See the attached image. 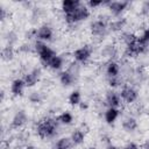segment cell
<instances>
[{
  "label": "cell",
  "mask_w": 149,
  "mask_h": 149,
  "mask_svg": "<svg viewBox=\"0 0 149 149\" xmlns=\"http://www.w3.org/2000/svg\"><path fill=\"white\" fill-rule=\"evenodd\" d=\"M106 2H104V1H101V0H90V1H87V3H86V6L90 8V9H92V8H97V7H99V6H101V5H105Z\"/></svg>",
  "instance_id": "484cf974"
},
{
  "label": "cell",
  "mask_w": 149,
  "mask_h": 149,
  "mask_svg": "<svg viewBox=\"0 0 149 149\" xmlns=\"http://www.w3.org/2000/svg\"><path fill=\"white\" fill-rule=\"evenodd\" d=\"M122 149H140V147H139V144L135 143V142H129V143H127Z\"/></svg>",
  "instance_id": "f546056e"
},
{
  "label": "cell",
  "mask_w": 149,
  "mask_h": 149,
  "mask_svg": "<svg viewBox=\"0 0 149 149\" xmlns=\"http://www.w3.org/2000/svg\"><path fill=\"white\" fill-rule=\"evenodd\" d=\"M125 24H126V20L125 19H116V20L112 21L108 27H109V29H112L114 31H118V30H121Z\"/></svg>",
  "instance_id": "d4e9b609"
},
{
  "label": "cell",
  "mask_w": 149,
  "mask_h": 149,
  "mask_svg": "<svg viewBox=\"0 0 149 149\" xmlns=\"http://www.w3.org/2000/svg\"><path fill=\"white\" fill-rule=\"evenodd\" d=\"M121 97L119 93L114 92V91H111L107 93L106 95V104L108 107H115V108H119V106L121 105Z\"/></svg>",
  "instance_id": "7c38bea8"
},
{
  "label": "cell",
  "mask_w": 149,
  "mask_h": 149,
  "mask_svg": "<svg viewBox=\"0 0 149 149\" xmlns=\"http://www.w3.org/2000/svg\"><path fill=\"white\" fill-rule=\"evenodd\" d=\"M79 107H80L81 109H86V108H87V104H85V102H83V101H81V102H80V105H79Z\"/></svg>",
  "instance_id": "1f68e13d"
},
{
  "label": "cell",
  "mask_w": 149,
  "mask_h": 149,
  "mask_svg": "<svg viewBox=\"0 0 149 149\" xmlns=\"http://www.w3.org/2000/svg\"><path fill=\"white\" fill-rule=\"evenodd\" d=\"M119 115H120V111H119V108H115V107H107L104 118H105L106 123H108V125H113V123L118 120Z\"/></svg>",
  "instance_id": "5bb4252c"
},
{
  "label": "cell",
  "mask_w": 149,
  "mask_h": 149,
  "mask_svg": "<svg viewBox=\"0 0 149 149\" xmlns=\"http://www.w3.org/2000/svg\"><path fill=\"white\" fill-rule=\"evenodd\" d=\"M120 73V65L114 62L111 61L107 65H106V74L108 78H114V77H119Z\"/></svg>",
  "instance_id": "e0dca14e"
},
{
  "label": "cell",
  "mask_w": 149,
  "mask_h": 149,
  "mask_svg": "<svg viewBox=\"0 0 149 149\" xmlns=\"http://www.w3.org/2000/svg\"><path fill=\"white\" fill-rule=\"evenodd\" d=\"M2 57H3V59H12V57H13V50H12L10 47H7V48H5L2 50Z\"/></svg>",
  "instance_id": "4316f807"
},
{
  "label": "cell",
  "mask_w": 149,
  "mask_h": 149,
  "mask_svg": "<svg viewBox=\"0 0 149 149\" xmlns=\"http://www.w3.org/2000/svg\"><path fill=\"white\" fill-rule=\"evenodd\" d=\"M120 97H121V100L122 101H125L126 104H133V102H135L136 100H137V98H139V93H137V91L134 88V87H132V86H123L122 88H121V91H120Z\"/></svg>",
  "instance_id": "8992f818"
},
{
  "label": "cell",
  "mask_w": 149,
  "mask_h": 149,
  "mask_svg": "<svg viewBox=\"0 0 149 149\" xmlns=\"http://www.w3.org/2000/svg\"><path fill=\"white\" fill-rule=\"evenodd\" d=\"M90 16V8L85 5V3H80L74 10L64 14V19L68 23L73 24V23H78L80 21L86 20Z\"/></svg>",
  "instance_id": "7a4b0ae2"
},
{
  "label": "cell",
  "mask_w": 149,
  "mask_h": 149,
  "mask_svg": "<svg viewBox=\"0 0 149 149\" xmlns=\"http://www.w3.org/2000/svg\"><path fill=\"white\" fill-rule=\"evenodd\" d=\"M106 149H120V148H119L118 146H115V144H112V143H111V144H108V146H107V148H106Z\"/></svg>",
  "instance_id": "4dcf8cb0"
},
{
  "label": "cell",
  "mask_w": 149,
  "mask_h": 149,
  "mask_svg": "<svg viewBox=\"0 0 149 149\" xmlns=\"http://www.w3.org/2000/svg\"><path fill=\"white\" fill-rule=\"evenodd\" d=\"M58 78L63 86H70L74 80V72H72L71 70H64L59 72Z\"/></svg>",
  "instance_id": "4fadbf2b"
},
{
  "label": "cell",
  "mask_w": 149,
  "mask_h": 149,
  "mask_svg": "<svg viewBox=\"0 0 149 149\" xmlns=\"http://www.w3.org/2000/svg\"><path fill=\"white\" fill-rule=\"evenodd\" d=\"M68 101H69V104H70L71 106H79L80 102H81V93H80L78 90L72 91V92L69 94Z\"/></svg>",
  "instance_id": "7402d4cb"
},
{
  "label": "cell",
  "mask_w": 149,
  "mask_h": 149,
  "mask_svg": "<svg viewBox=\"0 0 149 149\" xmlns=\"http://www.w3.org/2000/svg\"><path fill=\"white\" fill-rule=\"evenodd\" d=\"M72 146H80L85 141V133L81 129H74L70 136Z\"/></svg>",
  "instance_id": "ac0fdd59"
},
{
  "label": "cell",
  "mask_w": 149,
  "mask_h": 149,
  "mask_svg": "<svg viewBox=\"0 0 149 149\" xmlns=\"http://www.w3.org/2000/svg\"><path fill=\"white\" fill-rule=\"evenodd\" d=\"M29 100L33 102V104H37L41 101V97H40V93L38 92H33L30 95H29Z\"/></svg>",
  "instance_id": "f1b7e54d"
},
{
  "label": "cell",
  "mask_w": 149,
  "mask_h": 149,
  "mask_svg": "<svg viewBox=\"0 0 149 149\" xmlns=\"http://www.w3.org/2000/svg\"><path fill=\"white\" fill-rule=\"evenodd\" d=\"M40 78H41V70L35 68V69H33L31 71H29L28 73L24 74L23 80H24V84H26L27 87H33L38 83Z\"/></svg>",
  "instance_id": "30bf717a"
},
{
  "label": "cell",
  "mask_w": 149,
  "mask_h": 149,
  "mask_svg": "<svg viewBox=\"0 0 149 149\" xmlns=\"http://www.w3.org/2000/svg\"><path fill=\"white\" fill-rule=\"evenodd\" d=\"M35 50H36V52H37V55H38L40 61H41L43 64H45V66H47L48 63L57 55L54 49H51L47 43L41 42V41H36V43H35Z\"/></svg>",
  "instance_id": "3957f363"
},
{
  "label": "cell",
  "mask_w": 149,
  "mask_h": 149,
  "mask_svg": "<svg viewBox=\"0 0 149 149\" xmlns=\"http://www.w3.org/2000/svg\"><path fill=\"white\" fill-rule=\"evenodd\" d=\"M58 121L54 118H44L38 121L36 126V133L38 137L45 140V139H52L57 134L58 129Z\"/></svg>",
  "instance_id": "6da1fadb"
},
{
  "label": "cell",
  "mask_w": 149,
  "mask_h": 149,
  "mask_svg": "<svg viewBox=\"0 0 149 149\" xmlns=\"http://www.w3.org/2000/svg\"><path fill=\"white\" fill-rule=\"evenodd\" d=\"M63 65H64V58L62 57V56H59V55H56L49 63H48V68L49 69H51V70H54V71H58V70H61L62 68H63Z\"/></svg>",
  "instance_id": "ffe728a7"
},
{
  "label": "cell",
  "mask_w": 149,
  "mask_h": 149,
  "mask_svg": "<svg viewBox=\"0 0 149 149\" xmlns=\"http://www.w3.org/2000/svg\"><path fill=\"white\" fill-rule=\"evenodd\" d=\"M71 146H72V142L70 139L68 137H62L59 139L56 144H55V149H71Z\"/></svg>",
  "instance_id": "cb8c5ba5"
},
{
  "label": "cell",
  "mask_w": 149,
  "mask_h": 149,
  "mask_svg": "<svg viewBox=\"0 0 149 149\" xmlns=\"http://www.w3.org/2000/svg\"><path fill=\"white\" fill-rule=\"evenodd\" d=\"M137 127H139V123H137L136 119L133 118V116H128L122 121V128L128 133H132V132L136 130Z\"/></svg>",
  "instance_id": "d6986e66"
},
{
  "label": "cell",
  "mask_w": 149,
  "mask_h": 149,
  "mask_svg": "<svg viewBox=\"0 0 149 149\" xmlns=\"http://www.w3.org/2000/svg\"><path fill=\"white\" fill-rule=\"evenodd\" d=\"M143 149H149V139L146 141V143H144V146H143Z\"/></svg>",
  "instance_id": "d6a6232c"
},
{
  "label": "cell",
  "mask_w": 149,
  "mask_h": 149,
  "mask_svg": "<svg viewBox=\"0 0 149 149\" xmlns=\"http://www.w3.org/2000/svg\"><path fill=\"white\" fill-rule=\"evenodd\" d=\"M56 119L62 125H71L73 122V114L69 111H65V112H62Z\"/></svg>",
  "instance_id": "44dd1931"
},
{
  "label": "cell",
  "mask_w": 149,
  "mask_h": 149,
  "mask_svg": "<svg viewBox=\"0 0 149 149\" xmlns=\"http://www.w3.org/2000/svg\"><path fill=\"white\" fill-rule=\"evenodd\" d=\"M26 121H27V114H26V112L24 111H19L14 115V118L12 120V127L13 128H20V127H22L26 123Z\"/></svg>",
  "instance_id": "9a60e30c"
},
{
  "label": "cell",
  "mask_w": 149,
  "mask_h": 149,
  "mask_svg": "<svg viewBox=\"0 0 149 149\" xmlns=\"http://www.w3.org/2000/svg\"><path fill=\"white\" fill-rule=\"evenodd\" d=\"M88 149H95V148H94V147H91V148H88Z\"/></svg>",
  "instance_id": "e575fe53"
},
{
  "label": "cell",
  "mask_w": 149,
  "mask_h": 149,
  "mask_svg": "<svg viewBox=\"0 0 149 149\" xmlns=\"http://www.w3.org/2000/svg\"><path fill=\"white\" fill-rule=\"evenodd\" d=\"M26 84H24V80L23 78H16L12 81L10 84V93L14 95V97H20L23 94V91L26 88Z\"/></svg>",
  "instance_id": "8fae6325"
},
{
  "label": "cell",
  "mask_w": 149,
  "mask_h": 149,
  "mask_svg": "<svg viewBox=\"0 0 149 149\" xmlns=\"http://www.w3.org/2000/svg\"><path fill=\"white\" fill-rule=\"evenodd\" d=\"M146 6H147V8H148V9H149V1H148V2H147V3H146Z\"/></svg>",
  "instance_id": "836d02e7"
},
{
  "label": "cell",
  "mask_w": 149,
  "mask_h": 149,
  "mask_svg": "<svg viewBox=\"0 0 149 149\" xmlns=\"http://www.w3.org/2000/svg\"><path fill=\"white\" fill-rule=\"evenodd\" d=\"M106 5L108 6V9L111 10V13L115 16H119L121 15L126 8L128 7V2L127 1H107Z\"/></svg>",
  "instance_id": "9c48e42d"
},
{
  "label": "cell",
  "mask_w": 149,
  "mask_h": 149,
  "mask_svg": "<svg viewBox=\"0 0 149 149\" xmlns=\"http://www.w3.org/2000/svg\"><path fill=\"white\" fill-rule=\"evenodd\" d=\"M81 2L80 1H77V0H64L62 1L61 3V9L64 14H68L72 10H74Z\"/></svg>",
  "instance_id": "2e32d148"
},
{
  "label": "cell",
  "mask_w": 149,
  "mask_h": 149,
  "mask_svg": "<svg viewBox=\"0 0 149 149\" xmlns=\"http://www.w3.org/2000/svg\"><path fill=\"white\" fill-rule=\"evenodd\" d=\"M35 37L37 38V41H41V42H49L52 40L54 37V31L51 29V27L47 26V24H43L41 26L40 28H37L35 30Z\"/></svg>",
  "instance_id": "52a82bcc"
},
{
  "label": "cell",
  "mask_w": 149,
  "mask_h": 149,
  "mask_svg": "<svg viewBox=\"0 0 149 149\" xmlns=\"http://www.w3.org/2000/svg\"><path fill=\"white\" fill-rule=\"evenodd\" d=\"M108 29V24L106 21L99 19L91 23V33L94 36H104Z\"/></svg>",
  "instance_id": "ba28073f"
},
{
  "label": "cell",
  "mask_w": 149,
  "mask_h": 149,
  "mask_svg": "<svg viewBox=\"0 0 149 149\" xmlns=\"http://www.w3.org/2000/svg\"><path fill=\"white\" fill-rule=\"evenodd\" d=\"M146 48L141 47L137 42V36L129 34L128 37H126V52L129 56H137L142 52H144Z\"/></svg>",
  "instance_id": "277c9868"
},
{
  "label": "cell",
  "mask_w": 149,
  "mask_h": 149,
  "mask_svg": "<svg viewBox=\"0 0 149 149\" xmlns=\"http://www.w3.org/2000/svg\"><path fill=\"white\" fill-rule=\"evenodd\" d=\"M73 58L77 63L79 64H85L90 58H91V55H92V49L88 47V45H84V47H80L78 49H76L73 51Z\"/></svg>",
  "instance_id": "5b68a950"
},
{
  "label": "cell",
  "mask_w": 149,
  "mask_h": 149,
  "mask_svg": "<svg viewBox=\"0 0 149 149\" xmlns=\"http://www.w3.org/2000/svg\"><path fill=\"white\" fill-rule=\"evenodd\" d=\"M120 83H121V79H120V77L108 78V85H109L111 87H116V86H119V85H120Z\"/></svg>",
  "instance_id": "83f0119b"
},
{
  "label": "cell",
  "mask_w": 149,
  "mask_h": 149,
  "mask_svg": "<svg viewBox=\"0 0 149 149\" xmlns=\"http://www.w3.org/2000/svg\"><path fill=\"white\" fill-rule=\"evenodd\" d=\"M137 42L140 43L141 47L146 48L149 45V28H146L139 36H137Z\"/></svg>",
  "instance_id": "603a6c76"
}]
</instances>
